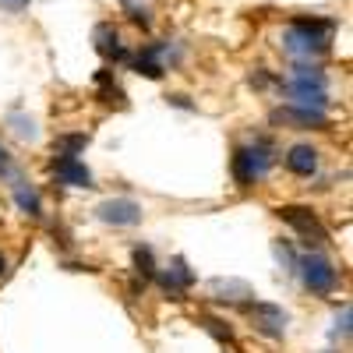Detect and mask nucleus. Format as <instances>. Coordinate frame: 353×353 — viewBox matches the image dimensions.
Instances as JSON below:
<instances>
[{
	"label": "nucleus",
	"instance_id": "obj_10",
	"mask_svg": "<svg viewBox=\"0 0 353 353\" xmlns=\"http://www.w3.org/2000/svg\"><path fill=\"white\" fill-rule=\"evenodd\" d=\"M159 283H163V290H166V293L181 297V293L194 283V276H191V269H188V261H184V258H173V265L159 276Z\"/></svg>",
	"mask_w": 353,
	"mask_h": 353
},
{
	"label": "nucleus",
	"instance_id": "obj_3",
	"mask_svg": "<svg viewBox=\"0 0 353 353\" xmlns=\"http://www.w3.org/2000/svg\"><path fill=\"white\" fill-rule=\"evenodd\" d=\"M269 166H272V145L261 138H254L251 145L237 149V156H233V176H237L241 188H251L254 181H261L269 173Z\"/></svg>",
	"mask_w": 353,
	"mask_h": 353
},
{
	"label": "nucleus",
	"instance_id": "obj_1",
	"mask_svg": "<svg viewBox=\"0 0 353 353\" xmlns=\"http://www.w3.org/2000/svg\"><path fill=\"white\" fill-rule=\"evenodd\" d=\"M332 32H336V21L332 18H293L283 32V50L293 53V57H311L325 53L329 43H332Z\"/></svg>",
	"mask_w": 353,
	"mask_h": 353
},
{
	"label": "nucleus",
	"instance_id": "obj_2",
	"mask_svg": "<svg viewBox=\"0 0 353 353\" xmlns=\"http://www.w3.org/2000/svg\"><path fill=\"white\" fill-rule=\"evenodd\" d=\"M283 88H286V96L293 99V106H314V110H325V92H329V81H325V74L321 71H314V68H297L286 81H283Z\"/></svg>",
	"mask_w": 353,
	"mask_h": 353
},
{
	"label": "nucleus",
	"instance_id": "obj_4",
	"mask_svg": "<svg viewBox=\"0 0 353 353\" xmlns=\"http://www.w3.org/2000/svg\"><path fill=\"white\" fill-rule=\"evenodd\" d=\"M297 269H301V279L311 293H318V297H325V293H332L339 286V272H336V265L325 258V254H318V251H307L301 261H297Z\"/></svg>",
	"mask_w": 353,
	"mask_h": 353
},
{
	"label": "nucleus",
	"instance_id": "obj_19",
	"mask_svg": "<svg viewBox=\"0 0 353 353\" xmlns=\"http://www.w3.org/2000/svg\"><path fill=\"white\" fill-rule=\"evenodd\" d=\"M28 4V0H0V8H8V11H21Z\"/></svg>",
	"mask_w": 353,
	"mask_h": 353
},
{
	"label": "nucleus",
	"instance_id": "obj_11",
	"mask_svg": "<svg viewBox=\"0 0 353 353\" xmlns=\"http://www.w3.org/2000/svg\"><path fill=\"white\" fill-rule=\"evenodd\" d=\"M163 53H166V43H156V46H145L138 57H134V71L145 74V78H159L166 68H163Z\"/></svg>",
	"mask_w": 353,
	"mask_h": 353
},
{
	"label": "nucleus",
	"instance_id": "obj_20",
	"mask_svg": "<svg viewBox=\"0 0 353 353\" xmlns=\"http://www.w3.org/2000/svg\"><path fill=\"white\" fill-rule=\"evenodd\" d=\"M4 269H8V261H4V254H0V276H4Z\"/></svg>",
	"mask_w": 353,
	"mask_h": 353
},
{
	"label": "nucleus",
	"instance_id": "obj_13",
	"mask_svg": "<svg viewBox=\"0 0 353 353\" xmlns=\"http://www.w3.org/2000/svg\"><path fill=\"white\" fill-rule=\"evenodd\" d=\"M286 170L297 173V176H311L318 170V152L311 149V145H293V149L286 152Z\"/></svg>",
	"mask_w": 353,
	"mask_h": 353
},
{
	"label": "nucleus",
	"instance_id": "obj_14",
	"mask_svg": "<svg viewBox=\"0 0 353 353\" xmlns=\"http://www.w3.org/2000/svg\"><path fill=\"white\" fill-rule=\"evenodd\" d=\"M14 201H18V209H21L25 216H32V219H39V216H43V201H39L36 188H28L25 181H18V184H14Z\"/></svg>",
	"mask_w": 353,
	"mask_h": 353
},
{
	"label": "nucleus",
	"instance_id": "obj_6",
	"mask_svg": "<svg viewBox=\"0 0 353 353\" xmlns=\"http://www.w3.org/2000/svg\"><path fill=\"white\" fill-rule=\"evenodd\" d=\"M99 219L110 223V226H138L141 223V205L131 201V198H110L99 205Z\"/></svg>",
	"mask_w": 353,
	"mask_h": 353
},
{
	"label": "nucleus",
	"instance_id": "obj_17",
	"mask_svg": "<svg viewBox=\"0 0 353 353\" xmlns=\"http://www.w3.org/2000/svg\"><path fill=\"white\" fill-rule=\"evenodd\" d=\"M11 124H14V131H18L21 138H36V124H32V121H25V117L14 113V117H11Z\"/></svg>",
	"mask_w": 353,
	"mask_h": 353
},
{
	"label": "nucleus",
	"instance_id": "obj_8",
	"mask_svg": "<svg viewBox=\"0 0 353 353\" xmlns=\"http://www.w3.org/2000/svg\"><path fill=\"white\" fill-rule=\"evenodd\" d=\"M53 176L68 188H92V170H88L78 156H57Z\"/></svg>",
	"mask_w": 353,
	"mask_h": 353
},
{
	"label": "nucleus",
	"instance_id": "obj_15",
	"mask_svg": "<svg viewBox=\"0 0 353 353\" xmlns=\"http://www.w3.org/2000/svg\"><path fill=\"white\" fill-rule=\"evenodd\" d=\"M85 145H88L85 134H64V138H57V156H78Z\"/></svg>",
	"mask_w": 353,
	"mask_h": 353
},
{
	"label": "nucleus",
	"instance_id": "obj_18",
	"mask_svg": "<svg viewBox=\"0 0 353 353\" xmlns=\"http://www.w3.org/2000/svg\"><path fill=\"white\" fill-rule=\"evenodd\" d=\"M11 173V156H8V149L0 145V176H8Z\"/></svg>",
	"mask_w": 353,
	"mask_h": 353
},
{
	"label": "nucleus",
	"instance_id": "obj_5",
	"mask_svg": "<svg viewBox=\"0 0 353 353\" xmlns=\"http://www.w3.org/2000/svg\"><path fill=\"white\" fill-rule=\"evenodd\" d=\"M279 219L283 223H290L293 230L301 233V241L304 244H311V248H321L329 241V233H325V226L318 223V216L311 212V209H304V205H283L279 209Z\"/></svg>",
	"mask_w": 353,
	"mask_h": 353
},
{
	"label": "nucleus",
	"instance_id": "obj_16",
	"mask_svg": "<svg viewBox=\"0 0 353 353\" xmlns=\"http://www.w3.org/2000/svg\"><path fill=\"white\" fill-rule=\"evenodd\" d=\"M134 265H138V272H141V276H152V272H156L152 251H149V248H138V251H134Z\"/></svg>",
	"mask_w": 353,
	"mask_h": 353
},
{
	"label": "nucleus",
	"instance_id": "obj_7",
	"mask_svg": "<svg viewBox=\"0 0 353 353\" xmlns=\"http://www.w3.org/2000/svg\"><path fill=\"white\" fill-rule=\"evenodd\" d=\"M251 321H254V329L269 339H279L286 332V311L276 307V304H251Z\"/></svg>",
	"mask_w": 353,
	"mask_h": 353
},
{
	"label": "nucleus",
	"instance_id": "obj_12",
	"mask_svg": "<svg viewBox=\"0 0 353 353\" xmlns=\"http://www.w3.org/2000/svg\"><path fill=\"white\" fill-rule=\"evenodd\" d=\"M96 50L106 57V61H128V50L121 46V32H117L113 25L96 28Z\"/></svg>",
	"mask_w": 353,
	"mask_h": 353
},
{
	"label": "nucleus",
	"instance_id": "obj_9",
	"mask_svg": "<svg viewBox=\"0 0 353 353\" xmlns=\"http://www.w3.org/2000/svg\"><path fill=\"white\" fill-rule=\"evenodd\" d=\"M276 121L293 124V128H321V124H329V117L325 110H314V106H286L276 113Z\"/></svg>",
	"mask_w": 353,
	"mask_h": 353
}]
</instances>
